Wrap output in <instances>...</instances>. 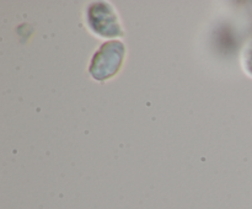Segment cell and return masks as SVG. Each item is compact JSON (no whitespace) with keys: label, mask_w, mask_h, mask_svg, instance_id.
<instances>
[{"label":"cell","mask_w":252,"mask_h":209,"mask_svg":"<svg viewBox=\"0 0 252 209\" xmlns=\"http://www.w3.org/2000/svg\"><path fill=\"white\" fill-rule=\"evenodd\" d=\"M84 20L89 31L98 38H123L126 34L117 9L110 1H93L85 7Z\"/></svg>","instance_id":"6da1fadb"},{"label":"cell","mask_w":252,"mask_h":209,"mask_svg":"<svg viewBox=\"0 0 252 209\" xmlns=\"http://www.w3.org/2000/svg\"><path fill=\"white\" fill-rule=\"evenodd\" d=\"M127 48L121 39L105 41L89 61V75L97 83H106L115 78L122 69Z\"/></svg>","instance_id":"7a4b0ae2"},{"label":"cell","mask_w":252,"mask_h":209,"mask_svg":"<svg viewBox=\"0 0 252 209\" xmlns=\"http://www.w3.org/2000/svg\"><path fill=\"white\" fill-rule=\"evenodd\" d=\"M241 65L246 75L252 78V38L249 39L248 43L244 46L241 53Z\"/></svg>","instance_id":"3957f363"}]
</instances>
